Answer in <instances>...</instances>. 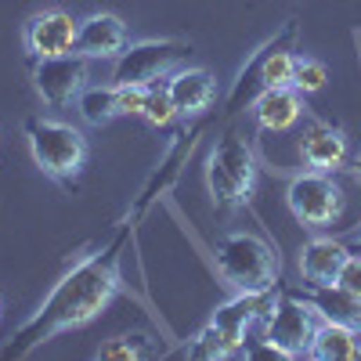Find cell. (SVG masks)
<instances>
[{"instance_id":"1","label":"cell","mask_w":361,"mask_h":361,"mask_svg":"<svg viewBox=\"0 0 361 361\" xmlns=\"http://www.w3.org/2000/svg\"><path fill=\"white\" fill-rule=\"evenodd\" d=\"M123 246H127V224L109 246L87 253L54 282V289L44 296V304L4 343L0 357H29L58 333H69V329L94 322L123 293V271H119L123 267Z\"/></svg>"},{"instance_id":"2","label":"cell","mask_w":361,"mask_h":361,"mask_svg":"<svg viewBox=\"0 0 361 361\" xmlns=\"http://www.w3.org/2000/svg\"><path fill=\"white\" fill-rule=\"evenodd\" d=\"M214 260L217 271L228 286H235L238 293H264L275 289L282 279V264L271 243H264L253 231H231L224 238H217L214 246Z\"/></svg>"},{"instance_id":"3","label":"cell","mask_w":361,"mask_h":361,"mask_svg":"<svg viewBox=\"0 0 361 361\" xmlns=\"http://www.w3.org/2000/svg\"><path fill=\"white\" fill-rule=\"evenodd\" d=\"M25 137H29L33 163L54 180H73L87 163V137L73 123L33 116L25 119Z\"/></svg>"},{"instance_id":"4","label":"cell","mask_w":361,"mask_h":361,"mask_svg":"<svg viewBox=\"0 0 361 361\" xmlns=\"http://www.w3.org/2000/svg\"><path fill=\"white\" fill-rule=\"evenodd\" d=\"M206 185L221 209L246 206L257 188V156L243 137H224L209 152L206 163Z\"/></svg>"},{"instance_id":"5","label":"cell","mask_w":361,"mask_h":361,"mask_svg":"<svg viewBox=\"0 0 361 361\" xmlns=\"http://www.w3.org/2000/svg\"><path fill=\"white\" fill-rule=\"evenodd\" d=\"M293 44H296V22H286L275 37H271L250 62L238 73L235 87H231V98H228V109H238L243 105V94L260 83L264 87H293V69H296V54H293Z\"/></svg>"},{"instance_id":"6","label":"cell","mask_w":361,"mask_h":361,"mask_svg":"<svg viewBox=\"0 0 361 361\" xmlns=\"http://www.w3.org/2000/svg\"><path fill=\"white\" fill-rule=\"evenodd\" d=\"M192 54V47L185 40H141V44H127V51L116 58L112 69V83H141L152 87L159 80H166L185 58Z\"/></svg>"},{"instance_id":"7","label":"cell","mask_w":361,"mask_h":361,"mask_svg":"<svg viewBox=\"0 0 361 361\" xmlns=\"http://www.w3.org/2000/svg\"><path fill=\"white\" fill-rule=\"evenodd\" d=\"M286 202L293 209V217L304 228H325L340 217L343 209V192L333 180V173L325 170H304L289 180Z\"/></svg>"},{"instance_id":"8","label":"cell","mask_w":361,"mask_h":361,"mask_svg":"<svg viewBox=\"0 0 361 361\" xmlns=\"http://www.w3.org/2000/svg\"><path fill=\"white\" fill-rule=\"evenodd\" d=\"M325 314L311 304L307 296H300V293H286L279 296V304L275 311L267 314L264 322V336L271 343H279L289 357H307V347L314 340V329Z\"/></svg>"},{"instance_id":"9","label":"cell","mask_w":361,"mask_h":361,"mask_svg":"<svg viewBox=\"0 0 361 361\" xmlns=\"http://www.w3.org/2000/svg\"><path fill=\"white\" fill-rule=\"evenodd\" d=\"M33 87L51 109L73 105V98H80V90L87 87V58L76 51L62 58H37Z\"/></svg>"},{"instance_id":"10","label":"cell","mask_w":361,"mask_h":361,"mask_svg":"<svg viewBox=\"0 0 361 361\" xmlns=\"http://www.w3.org/2000/svg\"><path fill=\"white\" fill-rule=\"evenodd\" d=\"M192 145H195V130H180V134L173 137V145L166 148V156L159 159L156 173L145 180L141 195L130 202V209H127V221H123L127 228H137V224L148 217V209H152V202H156V199H163V192H170V188H173V180L180 177V166L188 163Z\"/></svg>"},{"instance_id":"11","label":"cell","mask_w":361,"mask_h":361,"mask_svg":"<svg viewBox=\"0 0 361 361\" xmlns=\"http://www.w3.org/2000/svg\"><path fill=\"white\" fill-rule=\"evenodd\" d=\"M76 33H80V22L69 11H40L29 18L25 25V51L33 58H62L76 51Z\"/></svg>"},{"instance_id":"12","label":"cell","mask_w":361,"mask_h":361,"mask_svg":"<svg viewBox=\"0 0 361 361\" xmlns=\"http://www.w3.org/2000/svg\"><path fill=\"white\" fill-rule=\"evenodd\" d=\"M127 51V25L112 11H94L80 22L76 33V54L90 58H119Z\"/></svg>"},{"instance_id":"13","label":"cell","mask_w":361,"mask_h":361,"mask_svg":"<svg viewBox=\"0 0 361 361\" xmlns=\"http://www.w3.org/2000/svg\"><path fill=\"white\" fill-rule=\"evenodd\" d=\"M347 257H350V250L340 243V238L314 235L311 243H304V250H300V279H304L311 289L336 286V275H340Z\"/></svg>"},{"instance_id":"14","label":"cell","mask_w":361,"mask_h":361,"mask_svg":"<svg viewBox=\"0 0 361 361\" xmlns=\"http://www.w3.org/2000/svg\"><path fill=\"white\" fill-rule=\"evenodd\" d=\"M166 90L173 98V109L177 116H199L202 109L214 105L217 98V80L209 69H173L166 76Z\"/></svg>"},{"instance_id":"15","label":"cell","mask_w":361,"mask_h":361,"mask_svg":"<svg viewBox=\"0 0 361 361\" xmlns=\"http://www.w3.org/2000/svg\"><path fill=\"white\" fill-rule=\"evenodd\" d=\"M253 116L260 130H289L300 123V116H304V94H300L296 87H264L257 102H253Z\"/></svg>"},{"instance_id":"16","label":"cell","mask_w":361,"mask_h":361,"mask_svg":"<svg viewBox=\"0 0 361 361\" xmlns=\"http://www.w3.org/2000/svg\"><path fill=\"white\" fill-rule=\"evenodd\" d=\"M300 156H304V163L311 170L333 173L347 163V137H343V130L329 127V123H311L304 141H300Z\"/></svg>"},{"instance_id":"17","label":"cell","mask_w":361,"mask_h":361,"mask_svg":"<svg viewBox=\"0 0 361 361\" xmlns=\"http://www.w3.org/2000/svg\"><path fill=\"white\" fill-rule=\"evenodd\" d=\"M361 350V329L336 322V318H322L314 329V340L307 347V357L318 361H354Z\"/></svg>"},{"instance_id":"18","label":"cell","mask_w":361,"mask_h":361,"mask_svg":"<svg viewBox=\"0 0 361 361\" xmlns=\"http://www.w3.org/2000/svg\"><path fill=\"white\" fill-rule=\"evenodd\" d=\"M76 109L83 116V123L90 127H105L119 116V98H116V87H83L80 98H76Z\"/></svg>"},{"instance_id":"19","label":"cell","mask_w":361,"mask_h":361,"mask_svg":"<svg viewBox=\"0 0 361 361\" xmlns=\"http://www.w3.org/2000/svg\"><path fill=\"white\" fill-rule=\"evenodd\" d=\"M311 304L325 314V318H336V322H347L354 329H361V300L347 296L343 289L336 286H318V296H307Z\"/></svg>"},{"instance_id":"20","label":"cell","mask_w":361,"mask_h":361,"mask_svg":"<svg viewBox=\"0 0 361 361\" xmlns=\"http://www.w3.org/2000/svg\"><path fill=\"white\" fill-rule=\"evenodd\" d=\"M159 347L156 340H148L145 333H123V336H112L105 340L94 357H105V361H137V357H152Z\"/></svg>"},{"instance_id":"21","label":"cell","mask_w":361,"mask_h":361,"mask_svg":"<svg viewBox=\"0 0 361 361\" xmlns=\"http://www.w3.org/2000/svg\"><path fill=\"white\" fill-rule=\"evenodd\" d=\"M141 116L152 127H170L173 119H177V109H173V98H170V90H166V80L148 87V102H145V112Z\"/></svg>"},{"instance_id":"22","label":"cell","mask_w":361,"mask_h":361,"mask_svg":"<svg viewBox=\"0 0 361 361\" xmlns=\"http://www.w3.org/2000/svg\"><path fill=\"white\" fill-rule=\"evenodd\" d=\"M325 83H329V69L318 62V58H296L293 87L300 90V94H318Z\"/></svg>"},{"instance_id":"23","label":"cell","mask_w":361,"mask_h":361,"mask_svg":"<svg viewBox=\"0 0 361 361\" xmlns=\"http://www.w3.org/2000/svg\"><path fill=\"white\" fill-rule=\"evenodd\" d=\"M185 357L217 361V357H228V347H224V340L217 336V329L206 322V329H202V333H195V336L188 340V347H185Z\"/></svg>"},{"instance_id":"24","label":"cell","mask_w":361,"mask_h":361,"mask_svg":"<svg viewBox=\"0 0 361 361\" xmlns=\"http://www.w3.org/2000/svg\"><path fill=\"white\" fill-rule=\"evenodd\" d=\"M116 98H119V116H141L145 112V102H148V87L123 83V87H116Z\"/></svg>"},{"instance_id":"25","label":"cell","mask_w":361,"mask_h":361,"mask_svg":"<svg viewBox=\"0 0 361 361\" xmlns=\"http://www.w3.org/2000/svg\"><path fill=\"white\" fill-rule=\"evenodd\" d=\"M336 289H343L347 296L361 300V253H350L336 275Z\"/></svg>"},{"instance_id":"26","label":"cell","mask_w":361,"mask_h":361,"mask_svg":"<svg viewBox=\"0 0 361 361\" xmlns=\"http://www.w3.org/2000/svg\"><path fill=\"white\" fill-rule=\"evenodd\" d=\"M350 170H354V177H357V180H361V156H357V159H354V166H350Z\"/></svg>"},{"instance_id":"27","label":"cell","mask_w":361,"mask_h":361,"mask_svg":"<svg viewBox=\"0 0 361 361\" xmlns=\"http://www.w3.org/2000/svg\"><path fill=\"white\" fill-rule=\"evenodd\" d=\"M357 357H361V350H357Z\"/></svg>"}]
</instances>
